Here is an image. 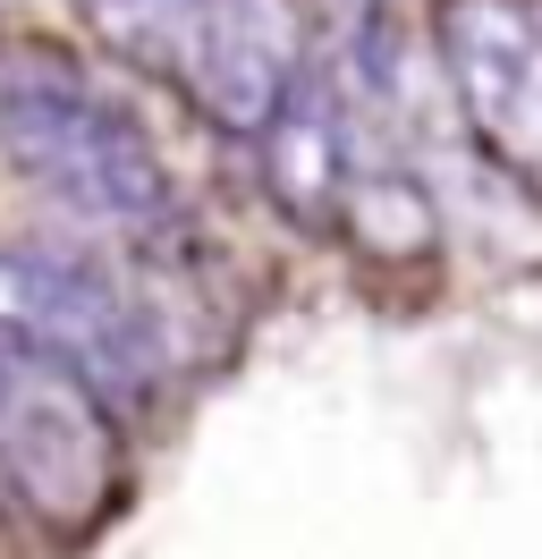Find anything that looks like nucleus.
I'll return each instance as SVG.
<instances>
[{
  "instance_id": "3",
  "label": "nucleus",
  "mask_w": 542,
  "mask_h": 559,
  "mask_svg": "<svg viewBox=\"0 0 542 559\" xmlns=\"http://www.w3.org/2000/svg\"><path fill=\"white\" fill-rule=\"evenodd\" d=\"M110 475H119L110 407L51 356L17 348L9 382H0V484L43 525H85L110 500Z\"/></svg>"
},
{
  "instance_id": "9",
  "label": "nucleus",
  "mask_w": 542,
  "mask_h": 559,
  "mask_svg": "<svg viewBox=\"0 0 542 559\" xmlns=\"http://www.w3.org/2000/svg\"><path fill=\"white\" fill-rule=\"evenodd\" d=\"M534 17H542V0H534Z\"/></svg>"
},
{
  "instance_id": "5",
  "label": "nucleus",
  "mask_w": 542,
  "mask_h": 559,
  "mask_svg": "<svg viewBox=\"0 0 542 559\" xmlns=\"http://www.w3.org/2000/svg\"><path fill=\"white\" fill-rule=\"evenodd\" d=\"M305 69L314 51L297 0H203L196 35L178 51V85L221 136H263Z\"/></svg>"
},
{
  "instance_id": "4",
  "label": "nucleus",
  "mask_w": 542,
  "mask_h": 559,
  "mask_svg": "<svg viewBox=\"0 0 542 559\" xmlns=\"http://www.w3.org/2000/svg\"><path fill=\"white\" fill-rule=\"evenodd\" d=\"M440 69L483 153L542 204V17L534 0H440Z\"/></svg>"
},
{
  "instance_id": "2",
  "label": "nucleus",
  "mask_w": 542,
  "mask_h": 559,
  "mask_svg": "<svg viewBox=\"0 0 542 559\" xmlns=\"http://www.w3.org/2000/svg\"><path fill=\"white\" fill-rule=\"evenodd\" d=\"M0 331L51 356L102 407H144L162 390V331L119 280L60 246H0Z\"/></svg>"
},
{
  "instance_id": "7",
  "label": "nucleus",
  "mask_w": 542,
  "mask_h": 559,
  "mask_svg": "<svg viewBox=\"0 0 542 559\" xmlns=\"http://www.w3.org/2000/svg\"><path fill=\"white\" fill-rule=\"evenodd\" d=\"M339 229L365 246L373 263H424L440 246V221H433V204H424V187L406 170H381V162H356L347 204H339Z\"/></svg>"
},
{
  "instance_id": "8",
  "label": "nucleus",
  "mask_w": 542,
  "mask_h": 559,
  "mask_svg": "<svg viewBox=\"0 0 542 559\" xmlns=\"http://www.w3.org/2000/svg\"><path fill=\"white\" fill-rule=\"evenodd\" d=\"M76 17H85V35L110 60H128V69H178L203 0H76Z\"/></svg>"
},
{
  "instance_id": "1",
  "label": "nucleus",
  "mask_w": 542,
  "mask_h": 559,
  "mask_svg": "<svg viewBox=\"0 0 542 559\" xmlns=\"http://www.w3.org/2000/svg\"><path fill=\"white\" fill-rule=\"evenodd\" d=\"M0 162L34 195H51L68 221L110 229V238H153L178 212L153 136L60 51L0 60Z\"/></svg>"
},
{
  "instance_id": "6",
  "label": "nucleus",
  "mask_w": 542,
  "mask_h": 559,
  "mask_svg": "<svg viewBox=\"0 0 542 559\" xmlns=\"http://www.w3.org/2000/svg\"><path fill=\"white\" fill-rule=\"evenodd\" d=\"M255 144H263L271 204L297 229H339V204H347V178L365 162V144H356V103L339 94V76L322 60L297 76V94L280 103V119Z\"/></svg>"
}]
</instances>
